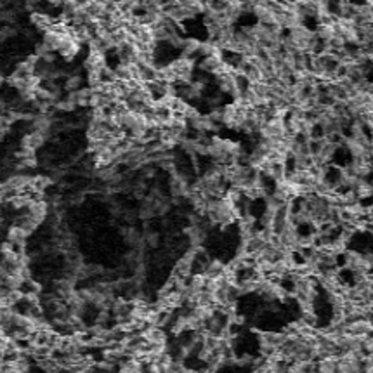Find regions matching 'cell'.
<instances>
[{
  "instance_id": "obj_8",
  "label": "cell",
  "mask_w": 373,
  "mask_h": 373,
  "mask_svg": "<svg viewBox=\"0 0 373 373\" xmlns=\"http://www.w3.org/2000/svg\"><path fill=\"white\" fill-rule=\"evenodd\" d=\"M198 47H200V40H196V38L182 40V45H180V49H182V56L191 57V59H193V56L198 54Z\"/></svg>"
},
{
  "instance_id": "obj_10",
  "label": "cell",
  "mask_w": 373,
  "mask_h": 373,
  "mask_svg": "<svg viewBox=\"0 0 373 373\" xmlns=\"http://www.w3.org/2000/svg\"><path fill=\"white\" fill-rule=\"evenodd\" d=\"M80 84H82V78L78 77V75H73V77H70L68 82H66V89L77 90L78 87H80Z\"/></svg>"
},
{
  "instance_id": "obj_6",
  "label": "cell",
  "mask_w": 373,
  "mask_h": 373,
  "mask_svg": "<svg viewBox=\"0 0 373 373\" xmlns=\"http://www.w3.org/2000/svg\"><path fill=\"white\" fill-rule=\"evenodd\" d=\"M224 269H226V266H224L221 261H209V264H207V268H205V274H203V276L214 278V280H215V278L222 276Z\"/></svg>"
},
{
  "instance_id": "obj_3",
  "label": "cell",
  "mask_w": 373,
  "mask_h": 373,
  "mask_svg": "<svg viewBox=\"0 0 373 373\" xmlns=\"http://www.w3.org/2000/svg\"><path fill=\"white\" fill-rule=\"evenodd\" d=\"M252 13H254L255 18H257V21H259V23H273V21H274L273 13L269 11V7L266 6V4H262L261 0L254 4Z\"/></svg>"
},
{
  "instance_id": "obj_7",
  "label": "cell",
  "mask_w": 373,
  "mask_h": 373,
  "mask_svg": "<svg viewBox=\"0 0 373 373\" xmlns=\"http://www.w3.org/2000/svg\"><path fill=\"white\" fill-rule=\"evenodd\" d=\"M50 184H52V180H50L49 175H35V177H31L30 180L31 190L38 191V193H44L45 188H49Z\"/></svg>"
},
{
  "instance_id": "obj_5",
  "label": "cell",
  "mask_w": 373,
  "mask_h": 373,
  "mask_svg": "<svg viewBox=\"0 0 373 373\" xmlns=\"http://www.w3.org/2000/svg\"><path fill=\"white\" fill-rule=\"evenodd\" d=\"M318 371L321 373H333L339 371V358L337 356H325L318 359Z\"/></svg>"
},
{
  "instance_id": "obj_4",
  "label": "cell",
  "mask_w": 373,
  "mask_h": 373,
  "mask_svg": "<svg viewBox=\"0 0 373 373\" xmlns=\"http://www.w3.org/2000/svg\"><path fill=\"white\" fill-rule=\"evenodd\" d=\"M45 134L44 132H38V131H33L30 132L28 136L23 139V148H30V149H38L40 146H44L45 143Z\"/></svg>"
},
{
  "instance_id": "obj_2",
  "label": "cell",
  "mask_w": 373,
  "mask_h": 373,
  "mask_svg": "<svg viewBox=\"0 0 373 373\" xmlns=\"http://www.w3.org/2000/svg\"><path fill=\"white\" fill-rule=\"evenodd\" d=\"M371 333V321L366 320H356L347 325V335L352 337H366Z\"/></svg>"
},
{
  "instance_id": "obj_9",
  "label": "cell",
  "mask_w": 373,
  "mask_h": 373,
  "mask_svg": "<svg viewBox=\"0 0 373 373\" xmlns=\"http://www.w3.org/2000/svg\"><path fill=\"white\" fill-rule=\"evenodd\" d=\"M26 236H28V234H26L19 226H13L9 231H7V239L13 241V243H25Z\"/></svg>"
},
{
  "instance_id": "obj_1",
  "label": "cell",
  "mask_w": 373,
  "mask_h": 373,
  "mask_svg": "<svg viewBox=\"0 0 373 373\" xmlns=\"http://www.w3.org/2000/svg\"><path fill=\"white\" fill-rule=\"evenodd\" d=\"M172 70H174L177 80H184V82H191V77H193V70H195V61L191 57H179V59L170 63Z\"/></svg>"
}]
</instances>
